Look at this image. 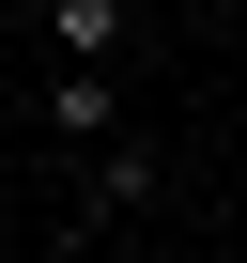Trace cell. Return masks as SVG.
I'll list each match as a JSON object with an SVG mask.
<instances>
[{"instance_id":"obj_2","label":"cell","mask_w":247,"mask_h":263,"mask_svg":"<svg viewBox=\"0 0 247 263\" xmlns=\"http://www.w3.org/2000/svg\"><path fill=\"white\" fill-rule=\"evenodd\" d=\"M108 124H123V78L108 62H47V140L77 155V140H108Z\"/></svg>"},{"instance_id":"obj_3","label":"cell","mask_w":247,"mask_h":263,"mask_svg":"<svg viewBox=\"0 0 247 263\" xmlns=\"http://www.w3.org/2000/svg\"><path fill=\"white\" fill-rule=\"evenodd\" d=\"M139 0H47V62H108Z\"/></svg>"},{"instance_id":"obj_1","label":"cell","mask_w":247,"mask_h":263,"mask_svg":"<svg viewBox=\"0 0 247 263\" xmlns=\"http://www.w3.org/2000/svg\"><path fill=\"white\" fill-rule=\"evenodd\" d=\"M155 140H139V124H108V140H77V217L62 232H108V217H155Z\"/></svg>"}]
</instances>
